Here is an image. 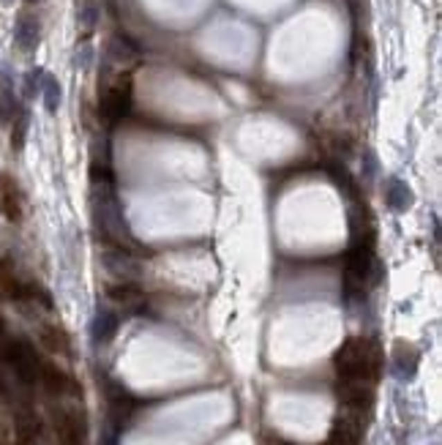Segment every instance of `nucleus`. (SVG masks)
I'll list each match as a JSON object with an SVG mask.
<instances>
[{
  "label": "nucleus",
  "mask_w": 442,
  "mask_h": 445,
  "mask_svg": "<svg viewBox=\"0 0 442 445\" xmlns=\"http://www.w3.org/2000/svg\"><path fill=\"white\" fill-rule=\"evenodd\" d=\"M328 173H330V178L333 183L347 194V197H357V186H355L353 175L347 173V167L344 164H339V162H333V164H328Z\"/></svg>",
  "instance_id": "dca6fc26"
},
{
  "label": "nucleus",
  "mask_w": 442,
  "mask_h": 445,
  "mask_svg": "<svg viewBox=\"0 0 442 445\" xmlns=\"http://www.w3.org/2000/svg\"><path fill=\"white\" fill-rule=\"evenodd\" d=\"M93 224L98 229V238L107 246H118L129 252L136 249V241L129 232V224L123 219L112 183H93Z\"/></svg>",
  "instance_id": "f257e3e1"
},
{
  "label": "nucleus",
  "mask_w": 442,
  "mask_h": 445,
  "mask_svg": "<svg viewBox=\"0 0 442 445\" xmlns=\"http://www.w3.org/2000/svg\"><path fill=\"white\" fill-rule=\"evenodd\" d=\"M19 115V107H17V98H14V93L8 90V85L3 88L0 93V123H8V121H14Z\"/></svg>",
  "instance_id": "6ab92c4d"
},
{
  "label": "nucleus",
  "mask_w": 442,
  "mask_h": 445,
  "mask_svg": "<svg viewBox=\"0 0 442 445\" xmlns=\"http://www.w3.org/2000/svg\"><path fill=\"white\" fill-rule=\"evenodd\" d=\"M353 3H355V0H353Z\"/></svg>",
  "instance_id": "bb28decb"
},
{
  "label": "nucleus",
  "mask_w": 442,
  "mask_h": 445,
  "mask_svg": "<svg viewBox=\"0 0 442 445\" xmlns=\"http://www.w3.org/2000/svg\"><path fill=\"white\" fill-rule=\"evenodd\" d=\"M3 358L6 363L14 369V374L22 380V383H36L39 374H42V360L36 356L33 344L25 342V339H8L6 347H3Z\"/></svg>",
  "instance_id": "7ed1b4c3"
},
{
  "label": "nucleus",
  "mask_w": 442,
  "mask_h": 445,
  "mask_svg": "<svg viewBox=\"0 0 442 445\" xmlns=\"http://www.w3.org/2000/svg\"><path fill=\"white\" fill-rule=\"evenodd\" d=\"M333 366L339 372V380H357V383H374L382 372V350L374 339H347L336 356Z\"/></svg>",
  "instance_id": "f03ea898"
},
{
  "label": "nucleus",
  "mask_w": 442,
  "mask_h": 445,
  "mask_svg": "<svg viewBox=\"0 0 442 445\" xmlns=\"http://www.w3.org/2000/svg\"><path fill=\"white\" fill-rule=\"evenodd\" d=\"M55 432L63 445H82L88 435V424L80 412H69V410H58L55 412Z\"/></svg>",
  "instance_id": "39448f33"
},
{
  "label": "nucleus",
  "mask_w": 442,
  "mask_h": 445,
  "mask_svg": "<svg viewBox=\"0 0 442 445\" xmlns=\"http://www.w3.org/2000/svg\"><path fill=\"white\" fill-rule=\"evenodd\" d=\"M107 401H109V415H112V421H115L118 426H123V424L132 418L134 407H136L132 394H129L123 385H118V383H109V385H107Z\"/></svg>",
  "instance_id": "0eeeda50"
},
{
  "label": "nucleus",
  "mask_w": 442,
  "mask_h": 445,
  "mask_svg": "<svg viewBox=\"0 0 442 445\" xmlns=\"http://www.w3.org/2000/svg\"><path fill=\"white\" fill-rule=\"evenodd\" d=\"M109 58L118 60V63H129V60L136 58V49H134L123 36H115V39L109 42Z\"/></svg>",
  "instance_id": "a211bd4d"
},
{
  "label": "nucleus",
  "mask_w": 442,
  "mask_h": 445,
  "mask_svg": "<svg viewBox=\"0 0 442 445\" xmlns=\"http://www.w3.org/2000/svg\"><path fill=\"white\" fill-rule=\"evenodd\" d=\"M6 342V322H3V317H0V344Z\"/></svg>",
  "instance_id": "b1692460"
},
{
  "label": "nucleus",
  "mask_w": 442,
  "mask_h": 445,
  "mask_svg": "<svg viewBox=\"0 0 442 445\" xmlns=\"http://www.w3.org/2000/svg\"><path fill=\"white\" fill-rule=\"evenodd\" d=\"M17 44L25 52L36 49V44H39V19L33 14H22L19 17V22H17Z\"/></svg>",
  "instance_id": "9b49d317"
},
{
  "label": "nucleus",
  "mask_w": 442,
  "mask_h": 445,
  "mask_svg": "<svg viewBox=\"0 0 442 445\" xmlns=\"http://www.w3.org/2000/svg\"><path fill=\"white\" fill-rule=\"evenodd\" d=\"M394 366H396L398 377H412L418 369V350L407 342H398L394 350Z\"/></svg>",
  "instance_id": "f8f14e48"
},
{
  "label": "nucleus",
  "mask_w": 442,
  "mask_h": 445,
  "mask_svg": "<svg viewBox=\"0 0 442 445\" xmlns=\"http://www.w3.org/2000/svg\"><path fill=\"white\" fill-rule=\"evenodd\" d=\"M96 19H98V6H96V0H82V6H80V25H82L85 30H93V28H96Z\"/></svg>",
  "instance_id": "4be33fe9"
},
{
  "label": "nucleus",
  "mask_w": 442,
  "mask_h": 445,
  "mask_svg": "<svg viewBox=\"0 0 442 445\" xmlns=\"http://www.w3.org/2000/svg\"><path fill=\"white\" fill-rule=\"evenodd\" d=\"M28 3H36V0H28Z\"/></svg>",
  "instance_id": "393cba45"
},
{
  "label": "nucleus",
  "mask_w": 442,
  "mask_h": 445,
  "mask_svg": "<svg viewBox=\"0 0 442 445\" xmlns=\"http://www.w3.org/2000/svg\"><path fill=\"white\" fill-rule=\"evenodd\" d=\"M42 342H44L46 350H52V353H69V336H66V331L58 328V325L42 328Z\"/></svg>",
  "instance_id": "2eb2a0df"
},
{
  "label": "nucleus",
  "mask_w": 442,
  "mask_h": 445,
  "mask_svg": "<svg viewBox=\"0 0 442 445\" xmlns=\"http://www.w3.org/2000/svg\"><path fill=\"white\" fill-rule=\"evenodd\" d=\"M17 435H19L22 445L33 443V440L39 437V421H36V415H30V412H22V415L17 418Z\"/></svg>",
  "instance_id": "f3484780"
},
{
  "label": "nucleus",
  "mask_w": 442,
  "mask_h": 445,
  "mask_svg": "<svg viewBox=\"0 0 442 445\" xmlns=\"http://www.w3.org/2000/svg\"><path fill=\"white\" fill-rule=\"evenodd\" d=\"M118 325H121V320H118V314L115 312H98L96 314V320H93V325H90V333H93V342L96 344H107V342H112L115 339V333H118Z\"/></svg>",
  "instance_id": "9d476101"
},
{
  "label": "nucleus",
  "mask_w": 442,
  "mask_h": 445,
  "mask_svg": "<svg viewBox=\"0 0 442 445\" xmlns=\"http://www.w3.org/2000/svg\"><path fill=\"white\" fill-rule=\"evenodd\" d=\"M39 380L44 383L46 391H49V394H55V396H63V394H69V391H77L74 380H71L66 372H60L58 366H49V363H42V374H39Z\"/></svg>",
  "instance_id": "1a4fd4ad"
},
{
  "label": "nucleus",
  "mask_w": 442,
  "mask_h": 445,
  "mask_svg": "<svg viewBox=\"0 0 442 445\" xmlns=\"http://www.w3.org/2000/svg\"><path fill=\"white\" fill-rule=\"evenodd\" d=\"M104 268L112 273V276H118L121 281H134L136 276H139V263H136V257H134L129 249H118V246H109L107 252H104Z\"/></svg>",
  "instance_id": "423d86ee"
},
{
  "label": "nucleus",
  "mask_w": 442,
  "mask_h": 445,
  "mask_svg": "<svg viewBox=\"0 0 442 445\" xmlns=\"http://www.w3.org/2000/svg\"><path fill=\"white\" fill-rule=\"evenodd\" d=\"M129 110H132V85L129 82H118V85L104 90V96L98 101V112L107 126H115L121 118L129 115Z\"/></svg>",
  "instance_id": "20e7f679"
},
{
  "label": "nucleus",
  "mask_w": 442,
  "mask_h": 445,
  "mask_svg": "<svg viewBox=\"0 0 442 445\" xmlns=\"http://www.w3.org/2000/svg\"><path fill=\"white\" fill-rule=\"evenodd\" d=\"M44 104L49 112H55L60 107V85L55 77H44Z\"/></svg>",
  "instance_id": "412c9836"
},
{
  "label": "nucleus",
  "mask_w": 442,
  "mask_h": 445,
  "mask_svg": "<svg viewBox=\"0 0 442 445\" xmlns=\"http://www.w3.org/2000/svg\"><path fill=\"white\" fill-rule=\"evenodd\" d=\"M25 134H28V112L19 110V115L14 118V132H11V145L14 150H19L25 145Z\"/></svg>",
  "instance_id": "aec40b11"
},
{
  "label": "nucleus",
  "mask_w": 442,
  "mask_h": 445,
  "mask_svg": "<svg viewBox=\"0 0 442 445\" xmlns=\"http://www.w3.org/2000/svg\"><path fill=\"white\" fill-rule=\"evenodd\" d=\"M44 74H42V69H36V71H30L28 77H25V96H33L36 90H39V80H42Z\"/></svg>",
  "instance_id": "5701e85b"
},
{
  "label": "nucleus",
  "mask_w": 442,
  "mask_h": 445,
  "mask_svg": "<svg viewBox=\"0 0 442 445\" xmlns=\"http://www.w3.org/2000/svg\"><path fill=\"white\" fill-rule=\"evenodd\" d=\"M3 211L11 222H19L22 216V197H19V189L17 183H11L8 178H3Z\"/></svg>",
  "instance_id": "ddd939ff"
},
{
  "label": "nucleus",
  "mask_w": 442,
  "mask_h": 445,
  "mask_svg": "<svg viewBox=\"0 0 442 445\" xmlns=\"http://www.w3.org/2000/svg\"><path fill=\"white\" fill-rule=\"evenodd\" d=\"M107 298L126 306V309H139L145 304V295L142 290L134 284V281H118V284H109L107 287Z\"/></svg>",
  "instance_id": "6e6552de"
},
{
  "label": "nucleus",
  "mask_w": 442,
  "mask_h": 445,
  "mask_svg": "<svg viewBox=\"0 0 442 445\" xmlns=\"http://www.w3.org/2000/svg\"><path fill=\"white\" fill-rule=\"evenodd\" d=\"M385 202L394 208V211H407L409 202H412V194L407 189V183H401L398 178L388 180V189H385Z\"/></svg>",
  "instance_id": "4468645a"
},
{
  "label": "nucleus",
  "mask_w": 442,
  "mask_h": 445,
  "mask_svg": "<svg viewBox=\"0 0 442 445\" xmlns=\"http://www.w3.org/2000/svg\"><path fill=\"white\" fill-rule=\"evenodd\" d=\"M0 270H3V265H0Z\"/></svg>",
  "instance_id": "a878e982"
}]
</instances>
